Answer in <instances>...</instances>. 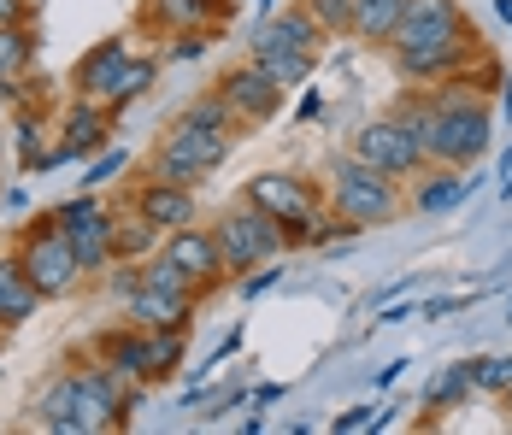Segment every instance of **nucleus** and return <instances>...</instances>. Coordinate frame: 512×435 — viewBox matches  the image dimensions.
I'll list each match as a JSON object with an SVG mask.
<instances>
[{"instance_id":"obj_33","label":"nucleus","mask_w":512,"mask_h":435,"mask_svg":"<svg viewBox=\"0 0 512 435\" xmlns=\"http://www.w3.org/2000/svg\"><path fill=\"white\" fill-rule=\"evenodd\" d=\"M118 171H130V147H101V153H89V165H83V177H77V189H106Z\"/></svg>"},{"instance_id":"obj_42","label":"nucleus","mask_w":512,"mask_h":435,"mask_svg":"<svg viewBox=\"0 0 512 435\" xmlns=\"http://www.w3.org/2000/svg\"><path fill=\"white\" fill-rule=\"evenodd\" d=\"M407 365H412V359H389V365H383V371L371 377V388H377V394H389V388H395L401 377H407Z\"/></svg>"},{"instance_id":"obj_46","label":"nucleus","mask_w":512,"mask_h":435,"mask_svg":"<svg viewBox=\"0 0 512 435\" xmlns=\"http://www.w3.org/2000/svg\"><path fill=\"white\" fill-rule=\"evenodd\" d=\"M495 194H501V200H512V171H501V189H495Z\"/></svg>"},{"instance_id":"obj_6","label":"nucleus","mask_w":512,"mask_h":435,"mask_svg":"<svg viewBox=\"0 0 512 435\" xmlns=\"http://www.w3.org/2000/svg\"><path fill=\"white\" fill-rule=\"evenodd\" d=\"M471 18H465L460 0H407L395 36L383 42V53H401V48H454V42H471Z\"/></svg>"},{"instance_id":"obj_24","label":"nucleus","mask_w":512,"mask_h":435,"mask_svg":"<svg viewBox=\"0 0 512 435\" xmlns=\"http://www.w3.org/2000/svg\"><path fill=\"white\" fill-rule=\"evenodd\" d=\"M30 418H36V430H53L65 435V424L77 418V371H65V377H53L36 400H30ZM83 424V418H77Z\"/></svg>"},{"instance_id":"obj_37","label":"nucleus","mask_w":512,"mask_h":435,"mask_svg":"<svg viewBox=\"0 0 512 435\" xmlns=\"http://www.w3.org/2000/svg\"><path fill=\"white\" fill-rule=\"evenodd\" d=\"M277 283H283V259H265V265H254L242 277V300H259V294H271Z\"/></svg>"},{"instance_id":"obj_34","label":"nucleus","mask_w":512,"mask_h":435,"mask_svg":"<svg viewBox=\"0 0 512 435\" xmlns=\"http://www.w3.org/2000/svg\"><path fill=\"white\" fill-rule=\"evenodd\" d=\"M42 130H48V124H42L36 112H24L18 130H12V136H18V165H24V171H42V159H48V136H42Z\"/></svg>"},{"instance_id":"obj_47","label":"nucleus","mask_w":512,"mask_h":435,"mask_svg":"<svg viewBox=\"0 0 512 435\" xmlns=\"http://www.w3.org/2000/svg\"><path fill=\"white\" fill-rule=\"evenodd\" d=\"M254 6H259V12H265V18H271V6H277V0H254Z\"/></svg>"},{"instance_id":"obj_11","label":"nucleus","mask_w":512,"mask_h":435,"mask_svg":"<svg viewBox=\"0 0 512 435\" xmlns=\"http://www.w3.org/2000/svg\"><path fill=\"white\" fill-rule=\"evenodd\" d=\"M477 48H483V42L471 36V42H454V48H401V53H383V59L395 65V77H401V83H412V89H436V83L460 77Z\"/></svg>"},{"instance_id":"obj_43","label":"nucleus","mask_w":512,"mask_h":435,"mask_svg":"<svg viewBox=\"0 0 512 435\" xmlns=\"http://www.w3.org/2000/svg\"><path fill=\"white\" fill-rule=\"evenodd\" d=\"M283 394H289L283 383H259V388H248V406H277Z\"/></svg>"},{"instance_id":"obj_18","label":"nucleus","mask_w":512,"mask_h":435,"mask_svg":"<svg viewBox=\"0 0 512 435\" xmlns=\"http://www.w3.org/2000/svg\"><path fill=\"white\" fill-rule=\"evenodd\" d=\"M130 206L154 224L159 236L195 224V189H177V183H154V177H142V189L130 194Z\"/></svg>"},{"instance_id":"obj_40","label":"nucleus","mask_w":512,"mask_h":435,"mask_svg":"<svg viewBox=\"0 0 512 435\" xmlns=\"http://www.w3.org/2000/svg\"><path fill=\"white\" fill-rule=\"evenodd\" d=\"M6 24H36V0H0V30Z\"/></svg>"},{"instance_id":"obj_41","label":"nucleus","mask_w":512,"mask_h":435,"mask_svg":"<svg viewBox=\"0 0 512 435\" xmlns=\"http://www.w3.org/2000/svg\"><path fill=\"white\" fill-rule=\"evenodd\" d=\"M295 118H301V124H312V118H324V95H318L312 83H301V106H295Z\"/></svg>"},{"instance_id":"obj_16","label":"nucleus","mask_w":512,"mask_h":435,"mask_svg":"<svg viewBox=\"0 0 512 435\" xmlns=\"http://www.w3.org/2000/svg\"><path fill=\"white\" fill-rule=\"evenodd\" d=\"M142 24H154L165 36H177V30H224L230 0H142Z\"/></svg>"},{"instance_id":"obj_2","label":"nucleus","mask_w":512,"mask_h":435,"mask_svg":"<svg viewBox=\"0 0 512 435\" xmlns=\"http://www.w3.org/2000/svg\"><path fill=\"white\" fill-rule=\"evenodd\" d=\"M324 206L342 218V224H354L359 236L365 230H383V224H395L401 212H407V194L395 177H383V171H371L359 153H330V194H324Z\"/></svg>"},{"instance_id":"obj_21","label":"nucleus","mask_w":512,"mask_h":435,"mask_svg":"<svg viewBox=\"0 0 512 435\" xmlns=\"http://www.w3.org/2000/svg\"><path fill=\"white\" fill-rule=\"evenodd\" d=\"M465 400H477V394H471V359H454V365H436V377H430V383H424V394H418L424 418L460 412Z\"/></svg>"},{"instance_id":"obj_9","label":"nucleus","mask_w":512,"mask_h":435,"mask_svg":"<svg viewBox=\"0 0 512 435\" xmlns=\"http://www.w3.org/2000/svg\"><path fill=\"white\" fill-rule=\"evenodd\" d=\"M112 142V112H106L101 100H71V112H65V124H59V142L48 147V159H42V171H59V165H77V159H89V153H101Z\"/></svg>"},{"instance_id":"obj_48","label":"nucleus","mask_w":512,"mask_h":435,"mask_svg":"<svg viewBox=\"0 0 512 435\" xmlns=\"http://www.w3.org/2000/svg\"><path fill=\"white\" fill-rule=\"evenodd\" d=\"M501 406H507V418H512V388H507V394H501Z\"/></svg>"},{"instance_id":"obj_17","label":"nucleus","mask_w":512,"mask_h":435,"mask_svg":"<svg viewBox=\"0 0 512 435\" xmlns=\"http://www.w3.org/2000/svg\"><path fill=\"white\" fill-rule=\"evenodd\" d=\"M465 200V171H454V165H424L418 177H412V194H407V212H418V218H442V212H460Z\"/></svg>"},{"instance_id":"obj_22","label":"nucleus","mask_w":512,"mask_h":435,"mask_svg":"<svg viewBox=\"0 0 512 435\" xmlns=\"http://www.w3.org/2000/svg\"><path fill=\"white\" fill-rule=\"evenodd\" d=\"M401 12H407V0H354L348 42L383 53V42H389V36H395V24H401Z\"/></svg>"},{"instance_id":"obj_12","label":"nucleus","mask_w":512,"mask_h":435,"mask_svg":"<svg viewBox=\"0 0 512 435\" xmlns=\"http://www.w3.org/2000/svg\"><path fill=\"white\" fill-rule=\"evenodd\" d=\"M218 95L230 100V112H236L242 124H271V118L283 112V89L259 71L254 59L236 65V71H224V77H218Z\"/></svg>"},{"instance_id":"obj_35","label":"nucleus","mask_w":512,"mask_h":435,"mask_svg":"<svg viewBox=\"0 0 512 435\" xmlns=\"http://www.w3.org/2000/svg\"><path fill=\"white\" fill-rule=\"evenodd\" d=\"M312 18H318V30L336 42V36H348V18H354V0H301Z\"/></svg>"},{"instance_id":"obj_8","label":"nucleus","mask_w":512,"mask_h":435,"mask_svg":"<svg viewBox=\"0 0 512 435\" xmlns=\"http://www.w3.org/2000/svg\"><path fill=\"white\" fill-rule=\"evenodd\" d=\"M242 200H248V206H259V212H271L289 236L307 224L312 212H324V194L312 189L301 171H259V177H248Z\"/></svg>"},{"instance_id":"obj_29","label":"nucleus","mask_w":512,"mask_h":435,"mask_svg":"<svg viewBox=\"0 0 512 435\" xmlns=\"http://www.w3.org/2000/svg\"><path fill=\"white\" fill-rule=\"evenodd\" d=\"M395 412H401V400H359V406L330 418V435H377L395 424Z\"/></svg>"},{"instance_id":"obj_13","label":"nucleus","mask_w":512,"mask_h":435,"mask_svg":"<svg viewBox=\"0 0 512 435\" xmlns=\"http://www.w3.org/2000/svg\"><path fill=\"white\" fill-rule=\"evenodd\" d=\"M248 59H254L259 71L289 95V89H301L312 83V71H318V53H301V48H283L277 36H271V18H259L254 30H248Z\"/></svg>"},{"instance_id":"obj_49","label":"nucleus","mask_w":512,"mask_h":435,"mask_svg":"<svg viewBox=\"0 0 512 435\" xmlns=\"http://www.w3.org/2000/svg\"><path fill=\"white\" fill-rule=\"evenodd\" d=\"M507 324H512V300H507Z\"/></svg>"},{"instance_id":"obj_10","label":"nucleus","mask_w":512,"mask_h":435,"mask_svg":"<svg viewBox=\"0 0 512 435\" xmlns=\"http://www.w3.org/2000/svg\"><path fill=\"white\" fill-rule=\"evenodd\" d=\"M230 136H212V130H201V124H189V118H177L165 136H159V153L165 159H177L195 183L201 177H212V171H224V159H230Z\"/></svg>"},{"instance_id":"obj_3","label":"nucleus","mask_w":512,"mask_h":435,"mask_svg":"<svg viewBox=\"0 0 512 435\" xmlns=\"http://www.w3.org/2000/svg\"><path fill=\"white\" fill-rule=\"evenodd\" d=\"M212 242H218V259H224L230 277H248L254 265L289 253V230H283L271 212H259V206L242 200V206H230V212L212 224Z\"/></svg>"},{"instance_id":"obj_31","label":"nucleus","mask_w":512,"mask_h":435,"mask_svg":"<svg viewBox=\"0 0 512 435\" xmlns=\"http://www.w3.org/2000/svg\"><path fill=\"white\" fill-rule=\"evenodd\" d=\"M183 118H189V124H201V130H212V136H230V142L242 136V118L230 112V100L218 95V89H212V95H195L189 106H183Z\"/></svg>"},{"instance_id":"obj_27","label":"nucleus","mask_w":512,"mask_h":435,"mask_svg":"<svg viewBox=\"0 0 512 435\" xmlns=\"http://www.w3.org/2000/svg\"><path fill=\"white\" fill-rule=\"evenodd\" d=\"M154 83H159V59H136V53H130V59H124V71H118V83L106 89V112L118 118L130 100H142Z\"/></svg>"},{"instance_id":"obj_7","label":"nucleus","mask_w":512,"mask_h":435,"mask_svg":"<svg viewBox=\"0 0 512 435\" xmlns=\"http://www.w3.org/2000/svg\"><path fill=\"white\" fill-rule=\"evenodd\" d=\"M348 153H359L371 171H383V177H395V183H412V177L424 171V147L412 142L389 112L365 118V124L354 130V142H348Z\"/></svg>"},{"instance_id":"obj_28","label":"nucleus","mask_w":512,"mask_h":435,"mask_svg":"<svg viewBox=\"0 0 512 435\" xmlns=\"http://www.w3.org/2000/svg\"><path fill=\"white\" fill-rule=\"evenodd\" d=\"M271 36H277L283 48H301V53H324V42H330L307 6H283V12L271 18Z\"/></svg>"},{"instance_id":"obj_50","label":"nucleus","mask_w":512,"mask_h":435,"mask_svg":"<svg viewBox=\"0 0 512 435\" xmlns=\"http://www.w3.org/2000/svg\"><path fill=\"white\" fill-rule=\"evenodd\" d=\"M0 347H6V330H0Z\"/></svg>"},{"instance_id":"obj_4","label":"nucleus","mask_w":512,"mask_h":435,"mask_svg":"<svg viewBox=\"0 0 512 435\" xmlns=\"http://www.w3.org/2000/svg\"><path fill=\"white\" fill-rule=\"evenodd\" d=\"M18 265H24V277H30V289L42 294V300H65V294L83 283V265H77V253H71V236L48 218H36V230H24V242L12 253Z\"/></svg>"},{"instance_id":"obj_23","label":"nucleus","mask_w":512,"mask_h":435,"mask_svg":"<svg viewBox=\"0 0 512 435\" xmlns=\"http://www.w3.org/2000/svg\"><path fill=\"white\" fill-rule=\"evenodd\" d=\"M36 312H42V294L30 289L24 265H18V259H0V330H18V324H30Z\"/></svg>"},{"instance_id":"obj_36","label":"nucleus","mask_w":512,"mask_h":435,"mask_svg":"<svg viewBox=\"0 0 512 435\" xmlns=\"http://www.w3.org/2000/svg\"><path fill=\"white\" fill-rule=\"evenodd\" d=\"M471 300H477V294H424V300H418V318H424V324H436V318H454V312H465Z\"/></svg>"},{"instance_id":"obj_5","label":"nucleus","mask_w":512,"mask_h":435,"mask_svg":"<svg viewBox=\"0 0 512 435\" xmlns=\"http://www.w3.org/2000/svg\"><path fill=\"white\" fill-rule=\"evenodd\" d=\"M53 224L71 236V253H77L83 277H95V271L112 265V212L101 206V194L77 189L71 200H59L53 206Z\"/></svg>"},{"instance_id":"obj_26","label":"nucleus","mask_w":512,"mask_h":435,"mask_svg":"<svg viewBox=\"0 0 512 435\" xmlns=\"http://www.w3.org/2000/svg\"><path fill=\"white\" fill-rule=\"evenodd\" d=\"M165 242L154 224L136 212V206H124V212H112V259H148L154 247Z\"/></svg>"},{"instance_id":"obj_32","label":"nucleus","mask_w":512,"mask_h":435,"mask_svg":"<svg viewBox=\"0 0 512 435\" xmlns=\"http://www.w3.org/2000/svg\"><path fill=\"white\" fill-rule=\"evenodd\" d=\"M512 388V353H477L471 359V394L477 400H501Z\"/></svg>"},{"instance_id":"obj_30","label":"nucleus","mask_w":512,"mask_h":435,"mask_svg":"<svg viewBox=\"0 0 512 435\" xmlns=\"http://www.w3.org/2000/svg\"><path fill=\"white\" fill-rule=\"evenodd\" d=\"M183 353H189V330H148V383L177 377Z\"/></svg>"},{"instance_id":"obj_14","label":"nucleus","mask_w":512,"mask_h":435,"mask_svg":"<svg viewBox=\"0 0 512 435\" xmlns=\"http://www.w3.org/2000/svg\"><path fill=\"white\" fill-rule=\"evenodd\" d=\"M159 253H171L183 271H189V283L195 289H218V283H230V271H224V259H218V242H212V230H201V224H183V230H171L165 242H159Z\"/></svg>"},{"instance_id":"obj_25","label":"nucleus","mask_w":512,"mask_h":435,"mask_svg":"<svg viewBox=\"0 0 512 435\" xmlns=\"http://www.w3.org/2000/svg\"><path fill=\"white\" fill-rule=\"evenodd\" d=\"M36 53H42L36 24H6L0 30V83H24L36 71Z\"/></svg>"},{"instance_id":"obj_44","label":"nucleus","mask_w":512,"mask_h":435,"mask_svg":"<svg viewBox=\"0 0 512 435\" xmlns=\"http://www.w3.org/2000/svg\"><path fill=\"white\" fill-rule=\"evenodd\" d=\"M501 118H512V71L501 77Z\"/></svg>"},{"instance_id":"obj_15","label":"nucleus","mask_w":512,"mask_h":435,"mask_svg":"<svg viewBox=\"0 0 512 435\" xmlns=\"http://www.w3.org/2000/svg\"><path fill=\"white\" fill-rule=\"evenodd\" d=\"M195 294H165V289H142L124 300V318L136 324V330H195Z\"/></svg>"},{"instance_id":"obj_19","label":"nucleus","mask_w":512,"mask_h":435,"mask_svg":"<svg viewBox=\"0 0 512 435\" xmlns=\"http://www.w3.org/2000/svg\"><path fill=\"white\" fill-rule=\"evenodd\" d=\"M124 59H130V42H124V36H106L101 48H89L83 59H77V77H71V83H77V95L101 100V106H106V89L118 83Z\"/></svg>"},{"instance_id":"obj_1","label":"nucleus","mask_w":512,"mask_h":435,"mask_svg":"<svg viewBox=\"0 0 512 435\" xmlns=\"http://www.w3.org/2000/svg\"><path fill=\"white\" fill-rule=\"evenodd\" d=\"M430 95H436V130H430L424 159L430 165H454V171L483 165L489 147H495V112H489V100L477 95V89H465L460 77L436 83Z\"/></svg>"},{"instance_id":"obj_45","label":"nucleus","mask_w":512,"mask_h":435,"mask_svg":"<svg viewBox=\"0 0 512 435\" xmlns=\"http://www.w3.org/2000/svg\"><path fill=\"white\" fill-rule=\"evenodd\" d=\"M489 6H495V18H501V24L512 30V0H489Z\"/></svg>"},{"instance_id":"obj_38","label":"nucleus","mask_w":512,"mask_h":435,"mask_svg":"<svg viewBox=\"0 0 512 435\" xmlns=\"http://www.w3.org/2000/svg\"><path fill=\"white\" fill-rule=\"evenodd\" d=\"M242 406H248V388H242V383H224L218 394L206 388V406H201V418H224V412H242Z\"/></svg>"},{"instance_id":"obj_20","label":"nucleus","mask_w":512,"mask_h":435,"mask_svg":"<svg viewBox=\"0 0 512 435\" xmlns=\"http://www.w3.org/2000/svg\"><path fill=\"white\" fill-rule=\"evenodd\" d=\"M95 353H101L106 371H118L130 383H148V330H136V324L106 330V336H95Z\"/></svg>"},{"instance_id":"obj_39","label":"nucleus","mask_w":512,"mask_h":435,"mask_svg":"<svg viewBox=\"0 0 512 435\" xmlns=\"http://www.w3.org/2000/svg\"><path fill=\"white\" fill-rule=\"evenodd\" d=\"M418 318V300H389V306H377V330H401V324H412Z\"/></svg>"}]
</instances>
